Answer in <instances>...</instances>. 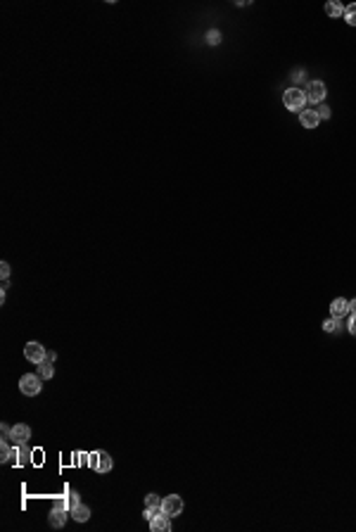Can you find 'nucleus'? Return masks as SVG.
I'll return each instance as SVG.
<instances>
[{
  "mask_svg": "<svg viewBox=\"0 0 356 532\" xmlns=\"http://www.w3.org/2000/svg\"><path fill=\"white\" fill-rule=\"evenodd\" d=\"M283 102H285V107L292 110V112L306 110V95H304L302 88H287V90L283 93Z\"/></svg>",
  "mask_w": 356,
  "mask_h": 532,
  "instance_id": "nucleus-1",
  "label": "nucleus"
},
{
  "mask_svg": "<svg viewBox=\"0 0 356 532\" xmlns=\"http://www.w3.org/2000/svg\"><path fill=\"white\" fill-rule=\"evenodd\" d=\"M19 390H22L26 397H36L41 390H43V378L41 375H34V373H26V375H22V380H19Z\"/></svg>",
  "mask_w": 356,
  "mask_h": 532,
  "instance_id": "nucleus-2",
  "label": "nucleus"
},
{
  "mask_svg": "<svg viewBox=\"0 0 356 532\" xmlns=\"http://www.w3.org/2000/svg\"><path fill=\"white\" fill-rule=\"evenodd\" d=\"M88 466L93 468V471H98V473H109L112 468H114V459L109 456L107 452H95L90 454V459H88Z\"/></svg>",
  "mask_w": 356,
  "mask_h": 532,
  "instance_id": "nucleus-3",
  "label": "nucleus"
},
{
  "mask_svg": "<svg viewBox=\"0 0 356 532\" xmlns=\"http://www.w3.org/2000/svg\"><path fill=\"white\" fill-rule=\"evenodd\" d=\"M304 95H306V102H311V105H320V102L326 100V83L323 81H309L304 88Z\"/></svg>",
  "mask_w": 356,
  "mask_h": 532,
  "instance_id": "nucleus-4",
  "label": "nucleus"
},
{
  "mask_svg": "<svg viewBox=\"0 0 356 532\" xmlns=\"http://www.w3.org/2000/svg\"><path fill=\"white\" fill-rule=\"evenodd\" d=\"M29 437H31V428L26 425V423H17V425H12L10 428V442L15 447H22V445H26L29 442Z\"/></svg>",
  "mask_w": 356,
  "mask_h": 532,
  "instance_id": "nucleus-5",
  "label": "nucleus"
},
{
  "mask_svg": "<svg viewBox=\"0 0 356 532\" xmlns=\"http://www.w3.org/2000/svg\"><path fill=\"white\" fill-rule=\"evenodd\" d=\"M24 357H26V361H31V364H43L45 357H48V352H45V347L41 342H26V347H24Z\"/></svg>",
  "mask_w": 356,
  "mask_h": 532,
  "instance_id": "nucleus-6",
  "label": "nucleus"
},
{
  "mask_svg": "<svg viewBox=\"0 0 356 532\" xmlns=\"http://www.w3.org/2000/svg\"><path fill=\"white\" fill-rule=\"evenodd\" d=\"M161 511L167 513V516L176 518L183 513V499L178 494H169L167 499H161Z\"/></svg>",
  "mask_w": 356,
  "mask_h": 532,
  "instance_id": "nucleus-7",
  "label": "nucleus"
},
{
  "mask_svg": "<svg viewBox=\"0 0 356 532\" xmlns=\"http://www.w3.org/2000/svg\"><path fill=\"white\" fill-rule=\"evenodd\" d=\"M150 527H152V532H169L171 530V516H167L164 511H159V513L150 520Z\"/></svg>",
  "mask_w": 356,
  "mask_h": 532,
  "instance_id": "nucleus-8",
  "label": "nucleus"
},
{
  "mask_svg": "<svg viewBox=\"0 0 356 532\" xmlns=\"http://www.w3.org/2000/svg\"><path fill=\"white\" fill-rule=\"evenodd\" d=\"M67 513H69V509H64V506H59V504H57V506L50 511V516H48V523H50L52 527H64Z\"/></svg>",
  "mask_w": 356,
  "mask_h": 532,
  "instance_id": "nucleus-9",
  "label": "nucleus"
},
{
  "mask_svg": "<svg viewBox=\"0 0 356 532\" xmlns=\"http://www.w3.org/2000/svg\"><path fill=\"white\" fill-rule=\"evenodd\" d=\"M299 124L304 126V129H316V126L320 124V117L316 110H302L299 112Z\"/></svg>",
  "mask_w": 356,
  "mask_h": 532,
  "instance_id": "nucleus-10",
  "label": "nucleus"
},
{
  "mask_svg": "<svg viewBox=\"0 0 356 532\" xmlns=\"http://www.w3.org/2000/svg\"><path fill=\"white\" fill-rule=\"evenodd\" d=\"M330 314H333V319H342L344 314H349V299H344V297L333 299V304H330Z\"/></svg>",
  "mask_w": 356,
  "mask_h": 532,
  "instance_id": "nucleus-11",
  "label": "nucleus"
},
{
  "mask_svg": "<svg viewBox=\"0 0 356 532\" xmlns=\"http://www.w3.org/2000/svg\"><path fill=\"white\" fill-rule=\"evenodd\" d=\"M12 456H17V447L15 445L10 447V440H3V442H0V461L8 463Z\"/></svg>",
  "mask_w": 356,
  "mask_h": 532,
  "instance_id": "nucleus-12",
  "label": "nucleus"
},
{
  "mask_svg": "<svg viewBox=\"0 0 356 532\" xmlns=\"http://www.w3.org/2000/svg\"><path fill=\"white\" fill-rule=\"evenodd\" d=\"M57 504H59V506H64V509H69V513H72V511L81 504V499H79V494L72 489V492H67V496H64V499H59Z\"/></svg>",
  "mask_w": 356,
  "mask_h": 532,
  "instance_id": "nucleus-13",
  "label": "nucleus"
},
{
  "mask_svg": "<svg viewBox=\"0 0 356 532\" xmlns=\"http://www.w3.org/2000/svg\"><path fill=\"white\" fill-rule=\"evenodd\" d=\"M72 518L76 520V523H86V520H90V509L83 506V504H79V506L72 511Z\"/></svg>",
  "mask_w": 356,
  "mask_h": 532,
  "instance_id": "nucleus-14",
  "label": "nucleus"
},
{
  "mask_svg": "<svg viewBox=\"0 0 356 532\" xmlns=\"http://www.w3.org/2000/svg\"><path fill=\"white\" fill-rule=\"evenodd\" d=\"M17 463H19V466H29L31 463V449L26 445L17 447Z\"/></svg>",
  "mask_w": 356,
  "mask_h": 532,
  "instance_id": "nucleus-15",
  "label": "nucleus"
},
{
  "mask_svg": "<svg viewBox=\"0 0 356 532\" xmlns=\"http://www.w3.org/2000/svg\"><path fill=\"white\" fill-rule=\"evenodd\" d=\"M326 15L333 17V19H337V17H344V8H342L340 3H328V5H326Z\"/></svg>",
  "mask_w": 356,
  "mask_h": 532,
  "instance_id": "nucleus-16",
  "label": "nucleus"
},
{
  "mask_svg": "<svg viewBox=\"0 0 356 532\" xmlns=\"http://www.w3.org/2000/svg\"><path fill=\"white\" fill-rule=\"evenodd\" d=\"M38 375H41L43 380H48V378H52V375H55V368H52L50 361H43V364H38Z\"/></svg>",
  "mask_w": 356,
  "mask_h": 532,
  "instance_id": "nucleus-17",
  "label": "nucleus"
},
{
  "mask_svg": "<svg viewBox=\"0 0 356 532\" xmlns=\"http://www.w3.org/2000/svg\"><path fill=\"white\" fill-rule=\"evenodd\" d=\"M344 19H347L349 26H356V3L349 5V8H344Z\"/></svg>",
  "mask_w": 356,
  "mask_h": 532,
  "instance_id": "nucleus-18",
  "label": "nucleus"
},
{
  "mask_svg": "<svg viewBox=\"0 0 356 532\" xmlns=\"http://www.w3.org/2000/svg\"><path fill=\"white\" fill-rule=\"evenodd\" d=\"M145 506H147V509H161V499L157 494H147L145 496Z\"/></svg>",
  "mask_w": 356,
  "mask_h": 532,
  "instance_id": "nucleus-19",
  "label": "nucleus"
},
{
  "mask_svg": "<svg viewBox=\"0 0 356 532\" xmlns=\"http://www.w3.org/2000/svg\"><path fill=\"white\" fill-rule=\"evenodd\" d=\"M337 328H340V319H328V321H323V330L326 333H335Z\"/></svg>",
  "mask_w": 356,
  "mask_h": 532,
  "instance_id": "nucleus-20",
  "label": "nucleus"
},
{
  "mask_svg": "<svg viewBox=\"0 0 356 532\" xmlns=\"http://www.w3.org/2000/svg\"><path fill=\"white\" fill-rule=\"evenodd\" d=\"M318 117H320V121H326V119H330V107H328V105H323V102H320L318 105Z\"/></svg>",
  "mask_w": 356,
  "mask_h": 532,
  "instance_id": "nucleus-21",
  "label": "nucleus"
},
{
  "mask_svg": "<svg viewBox=\"0 0 356 532\" xmlns=\"http://www.w3.org/2000/svg\"><path fill=\"white\" fill-rule=\"evenodd\" d=\"M207 43H209V45H218V43H221V34H218L216 29L209 31V36H207Z\"/></svg>",
  "mask_w": 356,
  "mask_h": 532,
  "instance_id": "nucleus-22",
  "label": "nucleus"
},
{
  "mask_svg": "<svg viewBox=\"0 0 356 532\" xmlns=\"http://www.w3.org/2000/svg\"><path fill=\"white\" fill-rule=\"evenodd\" d=\"M0 276H3V280H8V278H10V264L8 262L0 264Z\"/></svg>",
  "mask_w": 356,
  "mask_h": 532,
  "instance_id": "nucleus-23",
  "label": "nucleus"
},
{
  "mask_svg": "<svg viewBox=\"0 0 356 532\" xmlns=\"http://www.w3.org/2000/svg\"><path fill=\"white\" fill-rule=\"evenodd\" d=\"M159 511H161V509H147V506H145V513H143V516H145V520L150 523V520H152V518L159 513Z\"/></svg>",
  "mask_w": 356,
  "mask_h": 532,
  "instance_id": "nucleus-24",
  "label": "nucleus"
},
{
  "mask_svg": "<svg viewBox=\"0 0 356 532\" xmlns=\"http://www.w3.org/2000/svg\"><path fill=\"white\" fill-rule=\"evenodd\" d=\"M347 328H349V333H351V335H356V316H351V319H349Z\"/></svg>",
  "mask_w": 356,
  "mask_h": 532,
  "instance_id": "nucleus-25",
  "label": "nucleus"
},
{
  "mask_svg": "<svg viewBox=\"0 0 356 532\" xmlns=\"http://www.w3.org/2000/svg\"><path fill=\"white\" fill-rule=\"evenodd\" d=\"M292 79L297 81V83H302V81H304V72H302V69H299V72H292Z\"/></svg>",
  "mask_w": 356,
  "mask_h": 532,
  "instance_id": "nucleus-26",
  "label": "nucleus"
},
{
  "mask_svg": "<svg viewBox=\"0 0 356 532\" xmlns=\"http://www.w3.org/2000/svg\"><path fill=\"white\" fill-rule=\"evenodd\" d=\"M349 314H351V316H356V299H351V302H349Z\"/></svg>",
  "mask_w": 356,
  "mask_h": 532,
  "instance_id": "nucleus-27",
  "label": "nucleus"
},
{
  "mask_svg": "<svg viewBox=\"0 0 356 532\" xmlns=\"http://www.w3.org/2000/svg\"><path fill=\"white\" fill-rule=\"evenodd\" d=\"M45 361H50V364H52V361H55V352H48V357H45Z\"/></svg>",
  "mask_w": 356,
  "mask_h": 532,
  "instance_id": "nucleus-28",
  "label": "nucleus"
}]
</instances>
